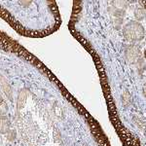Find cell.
<instances>
[{
  "mask_svg": "<svg viewBox=\"0 0 146 146\" xmlns=\"http://www.w3.org/2000/svg\"><path fill=\"white\" fill-rule=\"evenodd\" d=\"M123 35L128 41H140L144 37V28L139 23L131 21V22H129L124 27Z\"/></svg>",
  "mask_w": 146,
  "mask_h": 146,
  "instance_id": "6da1fadb",
  "label": "cell"
},
{
  "mask_svg": "<svg viewBox=\"0 0 146 146\" xmlns=\"http://www.w3.org/2000/svg\"><path fill=\"white\" fill-rule=\"evenodd\" d=\"M10 131V121L5 116H0V133H7Z\"/></svg>",
  "mask_w": 146,
  "mask_h": 146,
  "instance_id": "7a4b0ae2",
  "label": "cell"
},
{
  "mask_svg": "<svg viewBox=\"0 0 146 146\" xmlns=\"http://www.w3.org/2000/svg\"><path fill=\"white\" fill-rule=\"evenodd\" d=\"M0 85L2 86L4 92L6 93V95L8 96V98L12 100V92H11V87L9 86V84L7 83V81L3 78L2 76H0Z\"/></svg>",
  "mask_w": 146,
  "mask_h": 146,
  "instance_id": "3957f363",
  "label": "cell"
},
{
  "mask_svg": "<svg viewBox=\"0 0 146 146\" xmlns=\"http://www.w3.org/2000/svg\"><path fill=\"white\" fill-rule=\"evenodd\" d=\"M139 56V51L136 50L135 48H129L128 51H127V58H129V60L133 62L135 60L136 58H138Z\"/></svg>",
  "mask_w": 146,
  "mask_h": 146,
  "instance_id": "277c9868",
  "label": "cell"
},
{
  "mask_svg": "<svg viewBox=\"0 0 146 146\" xmlns=\"http://www.w3.org/2000/svg\"><path fill=\"white\" fill-rule=\"evenodd\" d=\"M27 98V91L23 90L20 93V96H19L18 98V108H21L23 104V101H25V98Z\"/></svg>",
  "mask_w": 146,
  "mask_h": 146,
  "instance_id": "5b68a950",
  "label": "cell"
},
{
  "mask_svg": "<svg viewBox=\"0 0 146 146\" xmlns=\"http://www.w3.org/2000/svg\"><path fill=\"white\" fill-rule=\"evenodd\" d=\"M135 18L137 19V20H142V19H144L146 17V12L144 9H136L135 12Z\"/></svg>",
  "mask_w": 146,
  "mask_h": 146,
  "instance_id": "8992f818",
  "label": "cell"
},
{
  "mask_svg": "<svg viewBox=\"0 0 146 146\" xmlns=\"http://www.w3.org/2000/svg\"><path fill=\"white\" fill-rule=\"evenodd\" d=\"M32 0H20V3L23 6H28L30 3H31Z\"/></svg>",
  "mask_w": 146,
  "mask_h": 146,
  "instance_id": "52a82bcc",
  "label": "cell"
},
{
  "mask_svg": "<svg viewBox=\"0 0 146 146\" xmlns=\"http://www.w3.org/2000/svg\"><path fill=\"white\" fill-rule=\"evenodd\" d=\"M138 1H139L140 5L142 6V8L146 10V0H138Z\"/></svg>",
  "mask_w": 146,
  "mask_h": 146,
  "instance_id": "ba28073f",
  "label": "cell"
},
{
  "mask_svg": "<svg viewBox=\"0 0 146 146\" xmlns=\"http://www.w3.org/2000/svg\"><path fill=\"white\" fill-rule=\"evenodd\" d=\"M143 94H144V96H146V84L143 86Z\"/></svg>",
  "mask_w": 146,
  "mask_h": 146,
  "instance_id": "9c48e42d",
  "label": "cell"
},
{
  "mask_svg": "<svg viewBox=\"0 0 146 146\" xmlns=\"http://www.w3.org/2000/svg\"><path fill=\"white\" fill-rule=\"evenodd\" d=\"M145 56H146V51H145Z\"/></svg>",
  "mask_w": 146,
  "mask_h": 146,
  "instance_id": "30bf717a",
  "label": "cell"
}]
</instances>
